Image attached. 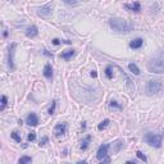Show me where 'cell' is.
Masks as SVG:
<instances>
[{
    "label": "cell",
    "instance_id": "1",
    "mask_svg": "<svg viewBox=\"0 0 164 164\" xmlns=\"http://www.w3.org/2000/svg\"><path fill=\"white\" fill-rule=\"evenodd\" d=\"M148 69L151 73H164V51L158 53L155 57L150 59L148 63Z\"/></svg>",
    "mask_w": 164,
    "mask_h": 164
},
{
    "label": "cell",
    "instance_id": "2",
    "mask_svg": "<svg viewBox=\"0 0 164 164\" xmlns=\"http://www.w3.org/2000/svg\"><path fill=\"white\" fill-rule=\"evenodd\" d=\"M109 25H110L112 30L118 34H130L133 30V26L128 23L127 21L122 19V18H112L109 21Z\"/></svg>",
    "mask_w": 164,
    "mask_h": 164
},
{
    "label": "cell",
    "instance_id": "3",
    "mask_svg": "<svg viewBox=\"0 0 164 164\" xmlns=\"http://www.w3.org/2000/svg\"><path fill=\"white\" fill-rule=\"evenodd\" d=\"M145 142L149 144L150 146H154V148H160L162 146V141H163V135H158V133H149L145 135Z\"/></svg>",
    "mask_w": 164,
    "mask_h": 164
},
{
    "label": "cell",
    "instance_id": "4",
    "mask_svg": "<svg viewBox=\"0 0 164 164\" xmlns=\"http://www.w3.org/2000/svg\"><path fill=\"white\" fill-rule=\"evenodd\" d=\"M162 87H163V83L160 80H151V81H149L146 85V94L148 95L158 94V92H160Z\"/></svg>",
    "mask_w": 164,
    "mask_h": 164
},
{
    "label": "cell",
    "instance_id": "5",
    "mask_svg": "<svg viewBox=\"0 0 164 164\" xmlns=\"http://www.w3.org/2000/svg\"><path fill=\"white\" fill-rule=\"evenodd\" d=\"M17 48L16 44H12L9 46V53H8V66H9V69L10 71H14L16 69V66H14V50Z\"/></svg>",
    "mask_w": 164,
    "mask_h": 164
},
{
    "label": "cell",
    "instance_id": "6",
    "mask_svg": "<svg viewBox=\"0 0 164 164\" xmlns=\"http://www.w3.org/2000/svg\"><path fill=\"white\" fill-rule=\"evenodd\" d=\"M51 13H53L51 4H46V5H44V7L37 9V16L41 17V18H49L50 16H51Z\"/></svg>",
    "mask_w": 164,
    "mask_h": 164
},
{
    "label": "cell",
    "instance_id": "7",
    "mask_svg": "<svg viewBox=\"0 0 164 164\" xmlns=\"http://www.w3.org/2000/svg\"><path fill=\"white\" fill-rule=\"evenodd\" d=\"M109 146H110V145H109V144H104V145H101V146L99 148L98 153H96V158L99 159V160H101V159H103L104 157H107V155H108Z\"/></svg>",
    "mask_w": 164,
    "mask_h": 164
},
{
    "label": "cell",
    "instance_id": "8",
    "mask_svg": "<svg viewBox=\"0 0 164 164\" xmlns=\"http://www.w3.org/2000/svg\"><path fill=\"white\" fill-rule=\"evenodd\" d=\"M66 131H67V124L66 123H58V124L54 127V135L55 136H63L66 133Z\"/></svg>",
    "mask_w": 164,
    "mask_h": 164
},
{
    "label": "cell",
    "instance_id": "9",
    "mask_svg": "<svg viewBox=\"0 0 164 164\" xmlns=\"http://www.w3.org/2000/svg\"><path fill=\"white\" fill-rule=\"evenodd\" d=\"M26 123H27L28 126H32V127L37 126V124H39V118H37V116H36L35 113H30V114L27 116V118H26Z\"/></svg>",
    "mask_w": 164,
    "mask_h": 164
},
{
    "label": "cell",
    "instance_id": "10",
    "mask_svg": "<svg viewBox=\"0 0 164 164\" xmlns=\"http://www.w3.org/2000/svg\"><path fill=\"white\" fill-rule=\"evenodd\" d=\"M39 35V28L36 26H30L26 28V36L27 37H36V36Z\"/></svg>",
    "mask_w": 164,
    "mask_h": 164
},
{
    "label": "cell",
    "instance_id": "11",
    "mask_svg": "<svg viewBox=\"0 0 164 164\" xmlns=\"http://www.w3.org/2000/svg\"><path fill=\"white\" fill-rule=\"evenodd\" d=\"M124 8L128 9L131 12H135V13H139L141 10V5L139 1H135L133 4H124Z\"/></svg>",
    "mask_w": 164,
    "mask_h": 164
},
{
    "label": "cell",
    "instance_id": "12",
    "mask_svg": "<svg viewBox=\"0 0 164 164\" xmlns=\"http://www.w3.org/2000/svg\"><path fill=\"white\" fill-rule=\"evenodd\" d=\"M142 45H144V40L141 39V37H137V39L132 40L131 42H130V48L131 49H140Z\"/></svg>",
    "mask_w": 164,
    "mask_h": 164
},
{
    "label": "cell",
    "instance_id": "13",
    "mask_svg": "<svg viewBox=\"0 0 164 164\" xmlns=\"http://www.w3.org/2000/svg\"><path fill=\"white\" fill-rule=\"evenodd\" d=\"M42 73H44V76L46 77L48 80H51L53 78V68H51V64H49V63H48V64L44 67V72H42Z\"/></svg>",
    "mask_w": 164,
    "mask_h": 164
},
{
    "label": "cell",
    "instance_id": "14",
    "mask_svg": "<svg viewBox=\"0 0 164 164\" xmlns=\"http://www.w3.org/2000/svg\"><path fill=\"white\" fill-rule=\"evenodd\" d=\"M75 53H76V51H75L73 49H71V50H66L64 53H62V54H60V58H62V59H64V60H68L69 58H72V57L75 55Z\"/></svg>",
    "mask_w": 164,
    "mask_h": 164
},
{
    "label": "cell",
    "instance_id": "15",
    "mask_svg": "<svg viewBox=\"0 0 164 164\" xmlns=\"http://www.w3.org/2000/svg\"><path fill=\"white\" fill-rule=\"evenodd\" d=\"M90 141H91V136L87 135L83 140L81 141V146H80L81 150H86V149H87V148H89V145H90Z\"/></svg>",
    "mask_w": 164,
    "mask_h": 164
},
{
    "label": "cell",
    "instance_id": "16",
    "mask_svg": "<svg viewBox=\"0 0 164 164\" xmlns=\"http://www.w3.org/2000/svg\"><path fill=\"white\" fill-rule=\"evenodd\" d=\"M128 69H130L135 76H139V75H140V69H139V67L136 66L135 63H130V64H128Z\"/></svg>",
    "mask_w": 164,
    "mask_h": 164
},
{
    "label": "cell",
    "instance_id": "17",
    "mask_svg": "<svg viewBox=\"0 0 164 164\" xmlns=\"http://www.w3.org/2000/svg\"><path fill=\"white\" fill-rule=\"evenodd\" d=\"M31 162H32V158L31 157H22V158H19V160H18L19 164H27V163H31Z\"/></svg>",
    "mask_w": 164,
    "mask_h": 164
},
{
    "label": "cell",
    "instance_id": "18",
    "mask_svg": "<svg viewBox=\"0 0 164 164\" xmlns=\"http://www.w3.org/2000/svg\"><path fill=\"white\" fill-rule=\"evenodd\" d=\"M12 139H13V140H16L18 144H21V142H22V137H21L19 135H18V132H17V131H13V132H12Z\"/></svg>",
    "mask_w": 164,
    "mask_h": 164
},
{
    "label": "cell",
    "instance_id": "19",
    "mask_svg": "<svg viewBox=\"0 0 164 164\" xmlns=\"http://www.w3.org/2000/svg\"><path fill=\"white\" fill-rule=\"evenodd\" d=\"M109 123H110V121H109L108 118H107V119H104V121H103V122H101V123H100V124L98 126V130H99V131L104 130V128H105V127L109 124Z\"/></svg>",
    "mask_w": 164,
    "mask_h": 164
},
{
    "label": "cell",
    "instance_id": "20",
    "mask_svg": "<svg viewBox=\"0 0 164 164\" xmlns=\"http://www.w3.org/2000/svg\"><path fill=\"white\" fill-rule=\"evenodd\" d=\"M7 104H8V98L5 96V95H3L1 96V107H0V110H4L7 107Z\"/></svg>",
    "mask_w": 164,
    "mask_h": 164
},
{
    "label": "cell",
    "instance_id": "21",
    "mask_svg": "<svg viewBox=\"0 0 164 164\" xmlns=\"http://www.w3.org/2000/svg\"><path fill=\"white\" fill-rule=\"evenodd\" d=\"M105 75H107V77L109 80L110 78H113V72H112V66H108L107 68H105Z\"/></svg>",
    "mask_w": 164,
    "mask_h": 164
},
{
    "label": "cell",
    "instance_id": "22",
    "mask_svg": "<svg viewBox=\"0 0 164 164\" xmlns=\"http://www.w3.org/2000/svg\"><path fill=\"white\" fill-rule=\"evenodd\" d=\"M55 107H57V101H55V100H53L51 107L49 108V114H50V116H53L54 113H55Z\"/></svg>",
    "mask_w": 164,
    "mask_h": 164
},
{
    "label": "cell",
    "instance_id": "23",
    "mask_svg": "<svg viewBox=\"0 0 164 164\" xmlns=\"http://www.w3.org/2000/svg\"><path fill=\"white\" fill-rule=\"evenodd\" d=\"M136 157H137L139 159H141V160H142V162H145V163L148 162V158H146V155H145L144 153H141V151H137V153H136Z\"/></svg>",
    "mask_w": 164,
    "mask_h": 164
},
{
    "label": "cell",
    "instance_id": "24",
    "mask_svg": "<svg viewBox=\"0 0 164 164\" xmlns=\"http://www.w3.org/2000/svg\"><path fill=\"white\" fill-rule=\"evenodd\" d=\"M27 139H28L30 142H32V141L36 140V133H35V132H30L28 136H27Z\"/></svg>",
    "mask_w": 164,
    "mask_h": 164
},
{
    "label": "cell",
    "instance_id": "25",
    "mask_svg": "<svg viewBox=\"0 0 164 164\" xmlns=\"http://www.w3.org/2000/svg\"><path fill=\"white\" fill-rule=\"evenodd\" d=\"M48 141H49V139L46 137V136H44V137H42V139H41V140H40V142H39V145H40V146H44V145H46V144H48Z\"/></svg>",
    "mask_w": 164,
    "mask_h": 164
},
{
    "label": "cell",
    "instance_id": "26",
    "mask_svg": "<svg viewBox=\"0 0 164 164\" xmlns=\"http://www.w3.org/2000/svg\"><path fill=\"white\" fill-rule=\"evenodd\" d=\"M110 108H117V109H122V105H119L117 101H114V100H112L110 101Z\"/></svg>",
    "mask_w": 164,
    "mask_h": 164
},
{
    "label": "cell",
    "instance_id": "27",
    "mask_svg": "<svg viewBox=\"0 0 164 164\" xmlns=\"http://www.w3.org/2000/svg\"><path fill=\"white\" fill-rule=\"evenodd\" d=\"M66 4H68V5H76L77 3H78V0H63Z\"/></svg>",
    "mask_w": 164,
    "mask_h": 164
},
{
    "label": "cell",
    "instance_id": "28",
    "mask_svg": "<svg viewBox=\"0 0 164 164\" xmlns=\"http://www.w3.org/2000/svg\"><path fill=\"white\" fill-rule=\"evenodd\" d=\"M44 55H46V57H50V58H53V57H54L51 53H49V51H48V50H44Z\"/></svg>",
    "mask_w": 164,
    "mask_h": 164
},
{
    "label": "cell",
    "instance_id": "29",
    "mask_svg": "<svg viewBox=\"0 0 164 164\" xmlns=\"http://www.w3.org/2000/svg\"><path fill=\"white\" fill-rule=\"evenodd\" d=\"M60 42H62V41L59 40V39H54V40H53V44H54V45H60Z\"/></svg>",
    "mask_w": 164,
    "mask_h": 164
},
{
    "label": "cell",
    "instance_id": "30",
    "mask_svg": "<svg viewBox=\"0 0 164 164\" xmlns=\"http://www.w3.org/2000/svg\"><path fill=\"white\" fill-rule=\"evenodd\" d=\"M101 162H103V163H109V162H110V159L107 158V157H104V158L101 159Z\"/></svg>",
    "mask_w": 164,
    "mask_h": 164
},
{
    "label": "cell",
    "instance_id": "31",
    "mask_svg": "<svg viewBox=\"0 0 164 164\" xmlns=\"http://www.w3.org/2000/svg\"><path fill=\"white\" fill-rule=\"evenodd\" d=\"M91 77H94V78H95V77H98L96 71H92V72H91Z\"/></svg>",
    "mask_w": 164,
    "mask_h": 164
},
{
    "label": "cell",
    "instance_id": "32",
    "mask_svg": "<svg viewBox=\"0 0 164 164\" xmlns=\"http://www.w3.org/2000/svg\"><path fill=\"white\" fill-rule=\"evenodd\" d=\"M3 36H4V37H8V30H4V32H3Z\"/></svg>",
    "mask_w": 164,
    "mask_h": 164
}]
</instances>
